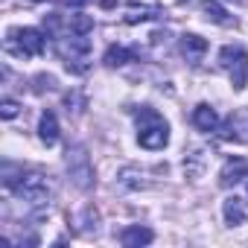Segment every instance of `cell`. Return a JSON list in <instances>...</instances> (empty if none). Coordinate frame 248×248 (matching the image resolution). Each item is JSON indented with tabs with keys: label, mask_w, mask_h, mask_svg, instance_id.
Masks as SVG:
<instances>
[{
	"label": "cell",
	"mask_w": 248,
	"mask_h": 248,
	"mask_svg": "<svg viewBox=\"0 0 248 248\" xmlns=\"http://www.w3.org/2000/svg\"><path fill=\"white\" fill-rule=\"evenodd\" d=\"M138 123H140L138 143L143 149H164L170 143V126H167V120L155 108H140L138 111Z\"/></svg>",
	"instance_id": "1"
},
{
	"label": "cell",
	"mask_w": 248,
	"mask_h": 248,
	"mask_svg": "<svg viewBox=\"0 0 248 248\" xmlns=\"http://www.w3.org/2000/svg\"><path fill=\"white\" fill-rule=\"evenodd\" d=\"M6 50L12 56H41L47 50V35L41 30H32V27H24V30H9V41H6Z\"/></svg>",
	"instance_id": "2"
},
{
	"label": "cell",
	"mask_w": 248,
	"mask_h": 248,
	"mask_svg": "<svg viewBox=\"0 0 248 248\" xmlns=\"http://www.w3.org/2000/svg\"><path fill=\"white\" fill-rule=\"evenodd\" d=\"M9 187L15 190L18 199H24V202H30V204H44V202L50 199V184H47V178L38 175V172H27V175H21L18 181H12Z\"/></svg>",
	"instance_id": "3"
},
{
	"label": "cell",
	"mask_w": 248,
	"mask_h": 248,
	"mask_svg": "<svg viewBox=\"0 0 248 248\" xmlns=\"http://www.w3.org/2000/svg\"><path fill=\"white\" fill-rule=\"evenodd\" d=\"M219 62H222V67L231 70V85L236 91H242L245 82H248V53L242 47H236V44L233 47H222Z\"/></svg>",
	"instance_id": "4"
},
{
	"label": "cell",
	"mask_w": 248,
	"mask_h": 248,
	"mask_svg": "<svg viewBox=\"0 0 248 248\" xmlns=\"http://www.w3.org/2000/svg\"><path fill=\"white\" fill-rule=\"evenodd\" d=\"M245 178H248V161L245 158H228L225 167L219 170V184L222 187H233Z\"/></svg>",
	"instance_id": "5"
},
{
	"label": "cell",
	"mask_w": 248,
	"mask_h": 248,
	"mask_svg": "<svg viewBox=\"0 0 248 248\" xmlns=\"http://www.w3.org/2000/svg\"><path fill=\"white\" fill-rule=\"evenodd\" d=\"M67 167H70V175H73V181L85 190V187H91V178H93V172H91V167H88V155L82 152V149H76L73 155L67 152Z\"/></svg>",
	"instance_id": "6"
},
{
	"label": "cell",
	"mask_w": 248,
	"mask_h": 248,
	"mask_svg": "<svg viewBox=\"0 0 248 248\" xmlns=\"http://www.w3.org/2000/svg\"><path fill=\"white\" fill-rule=\"evenodd\" d=\"M152 239H155V233L149 228H143V225H129L126 231L120 233V242L126 248H140V245H149Z\"/></svg>",
	"instance_id": "7"
},
{
	"label": "cell",
	"mask_w": 248,
	"mask_h": 248,
	"mask_svg": "<svg viewBox=\"0 0 248 248\" xmlns=\"http://www.w3.org/2000/svg\"><path fill=\"white\" fill-rule=\"evenodd\" d=\"M193 126L202 129V132H213V129L219 126V117H216V111H213L207 102L196 105V111H193Z\"/></svg>",
	"instance_id": "8"
},
{
	"label": "cell",
	"mask_w": 248,
	"mask_h": 248,
	"mask_svg": "<svg viewBox=\"0 0 248 248\" xmlns=\"http://www.w3.org/2000/svg\"><path fill=\"white\" fill-rule=\"evenodd\" d=\"M38 138H41V143H47V146H53V143L59 140V120H56V114H53V111H44V114H41V123H38Z\"/></svg>",
	"instance_id": "9"
},
{
	"label": "cell",
	"mask_w": 248,
	"mask_h": 248,
	"mask_svg": "<svg viewBox=\"0 0 248 248\" xmlns=\"http://www.w3.org/2000/svg\"><path fill=\"white\" fill-rule=\"evenodd\" d=\"M181 53H184L190 62H199V59L207 53V41H204L202 35H196V32H187V35L181 38Z\"/></svg>",
	"instance_id": "10"
},
{
	"label": "cell",
	"mask_w": 248,
	"mask_h": 248,
	"mask_svg": "<svg viewBox=\"0 0 248 248\" xmlns=\"http://www.w3.org/2000/svg\"><path fill=\"white\" fill-rule=\"evenodd\" d=\"M222 213H225V222H228L231 228L242 225V222H245V204H242V199H239V196L225 199V202H222Z\"/></svg>",
	"instance_id": "11"
},
{
	"label": "cell",
	"mask_w": 248,
	"mask_h": 248,
	"mask_svg": "<svg viewBox=\"0 0 248 248\" xmlns=\"http://www.w3.org/2000/svg\"><path fill=\"white\" fill-rule=\"evenodd\" d=\"M202 12H204L207 21H213V24H219V27H233V24H236V21L216 3V0H207V3H202Z\"/></svg>",
	"instance_id": "12"
},
{
	"label": "cell",
	"mask_w": 248,
	"mask_h": 248,
	"mask_svg": "<svg viewBox=\"0 0 248 248\" xmlns=\"http://www.w3.org/2000/svg\"><path fill=\"white\" fill-rule=\"evenodd\" d=\"M102 62H105L108 67H123V64H129V62H132V50L114 44V47L105 50V59H102Z\"/></svg>",
	"instance_id": "13"
},
{
	"label": "cell",
	"mask_w": 248,
	"mask_h": 248,
	"mask_svg": "<svg viewBox=\"0 0 248 248\" xmlns=\"http://www.w3.org/2000/svg\"><path fill=\"white\" fill-rule=\"evenodd\" d=\"M155 18H161V9H138V6H132L129 15H126V24H140V21H155Z\"/></svg>",
	"instance_id": "14"
},
{
	"label": "cell",
	"mask_w": 248,
	"mask_h": 248,
	"mask_svg": "<svg viewBox=\"0 0 248 248\" xmlns=\"http://www.w3.org/2000/svg\"><path fill=\"white\" fill-rule=\"evenodd\" d=\"M67 27H70V32H73V35H88V32L93 30V18H88V15H82V12H79V15H73V18H70V24H67Z\"/></svg>",
	"instance_id": "15"
},
{
	"label": "cell",
	"mask_w": 248,
	"mask_h": 248,
	"mask_svg": "<svg viewBox=\"0 0 248 248\" xmlns=\"http://www.w3.org/2000/svg\"><path fill=\"white\" fill-rule=\"evenodd\" d=\"M32 82H35V85H32V91H35V93H44V91H53V88H56V76H47V73L35 76Z\"/></svg>",
	"instance_id": "16"
},
{
	"label": "cell",
	"mask_w": 248,
	"mask_h": 248,
	"mask_svg": "<svg viewBox=\"0 0 248 248\" xmlns=\"http://www.w3.org/2000/svg\"><path fill=\"white\" fill-rule=\"evenodd\" d=\"M18 108H21V105H18L15 99H3V102H0V114H3L6 120H12V117L18 114Z\"/></svg>",
	"instance_id": "17"
},
{
	"label": "cell",
	"mask_w": 248,
	"mask_h": 248,
	"mask_svg": "<svg viewBox=\"0 0 248 248\" xmlns=\"http://www.w3.org/2000/svg\"><path fill=\"white\" fill-rule=\"evenodd\" d=\"M117 3H120V0H99V6H102V9H114Z\"/></svg>",
	"instance_id": "18"
},
{
	"label": "cell",
	"mask_w": 248,
	"mask_h": 248,
	"mask_svg": "<svg viewBox=\"0 0 248 248\" xmlns=\"http://www.w3.org/2000/svg\"><path fill=\"white\" fill-rule=\"evenodd\" d=\"M62 3H64V6H85L88 0H62Z\"/></svg>",
	"instance_id": "19"
},
{
	"label": "cell",
	"mask_w": 248,
	"mask_h": 248,
	"mask_svg": "<svg viewBox=\"0 0 248 248\" xmlns=\"http://www.w3.org/2000/svg\"><path fill=\"white\" fill-rule=\"evenodd\" d=\"M32 3H44V0H32Z\"/></svg>",
	"instance_id": "20"
}]
</instances>
